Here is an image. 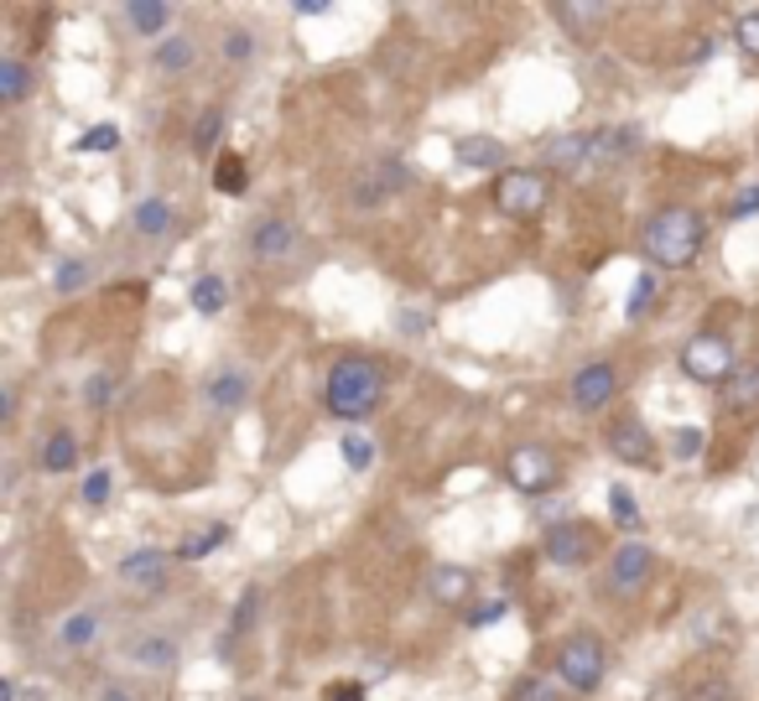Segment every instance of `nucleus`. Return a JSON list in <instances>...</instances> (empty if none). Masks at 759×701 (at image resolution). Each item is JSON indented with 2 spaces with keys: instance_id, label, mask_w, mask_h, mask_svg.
<instances>
[{
  "instance_id": "nucleus-3",
  "label": "nucleus",
  "mask_w": 759,
  "mask_h": 701,
  "mask_svg": "<svg viewBox=\"0 0 759 701\" xmlns=\"http://www.w3.org/2000/svg\"><path fill=\"white\" fill-rule=\"evenodd\" d=\"M609 676V650L599 634H572L562 639V650H557V681L572 686V691H599Z\"/></svg>"
},
{
  "instance_id": "nucleus-21",
  "label": "nucleus",
  "mask_w": 759,
  "mask_h": 701,
  "mask_svg": "<svg viewBox=\"0 0 759 701\" xmlns=\"http://www.w3.org/2000/svg\"><path fill=\"white\" fill-rule=\"evenodd\" d=\"M131 223H136V234H146V240H162V234L177 223V213H173V203H167V198H141L136 219H131Z\"/></svg>"
},
{
  "instance_id": "nucleus-18",
  "label": "nucleus",
  "mask_w": 759,
  "mask_h": 701,
  "mask_svg": "<svg viewBox=\"0 0 759 701\" xmlns=\"http://www.w3.org/2000/svg\"><path fill=\"white\" fill-rule=\"evenodd\" d=\"M640 140L635 125H614V130H593V171H604V167H620L624 151Z\"/></svg>"
},
{
  "instance_id": "nucleus-50",
  "label": "nucleus",
  "mask_w": 759,
  "mask_h": 701,
  "mask_svg": "<svg viewBox=\"0 0 759 701\" xmlns=\"http://www.w3.org/2000/svg\"><path fill=\"white\" fill-rule=\"evenodd\" d=\"M104 701H136V697H131V691H121V686H110V691H104Z\"/></svg>"
},
{
  "instance_id": "nucleus-47",
  "label": "nucleus",
  "mask_w": 759,
  "mask_h": 701,
  "mask_svg": "<svg viewBox=\"0 0 759 701\" xmlns=\"http://www.w3.org/2000/svg\"><path fill=\"white\" fill-rule=\"evenodd\" d=\"M323 701H364V686L360 681H339L323 691Z\"/></svg>"
},
{
  "instance_id": "nucleus-29",
  "label": "nucleus",
  "mask_w": 759,
  "mask_h": 701,
  "mask_svg": "<svg viewBox=\"0 0 759 701\" xmlns=\"http://www.w3.org/2000/svg\"><path fill=\"white\" fill-rule=\"evenodd\" d=\"M219 136H225V109H204L198 125H193V151L208 156L214 146H219Z\"/></svg>"
},
{
  "instance_id": "nucleus-44",
  "label": "nucleus",
  "mask_w": 759,
  "mask_h": 701,
  "mask_svg": "<svg viewBox=\"0 0 759 701\" xmlns=\"http://www.w3.org/2000/svg\"><path fill=\"white\" fill-rule=\"evenodd\" d=\"M250 52H256V42H250V32H229V36H225V57H229V63H245Z\"/></svg>"
},
{
  "instance_id": "nucleus-31",
  "label": "nucleus",
  "mask_w": 759,
  "mask_h": 701,
  "mask_svg": "<svg viewBox=\"0 0 759 701\" xmlns=\"http://www.w3.org/2000/svg\"><path fill=\"white\" fill-rule=\"evenodd\" d=\"M193 63V42L188 36H167L162 48H156V69H167V73H183Z\"/></svg>"
},
{
  "instance_id": "nucleus-8",
  "label": "nucleus",
  "mask_w": 759,
  "mask_h": 701,
  "mask_svg": "<svg viewBox=\"0 0 759 701\" xmlns=\"http://www.w3.org/2000/svg\"><path fill=\"white\" fill-rule=\"evenodd\" d=\"M541 551H547V562L557 566H583L593 551H599V531L588 525V520H568V525H552V531L541 535Z\"/></svg>"
},
{
  "instance_id": "nucleus-37",
  "label": "nucleus",
  "mask_w": 759,
  "mask_h": 701,
  "mask_svg": "<svg viewBox=\"0 0 759 701\" xmlns=\"http://www.w3.org/2000/svg\"><path fill=\"white\" fill-rule=\"evenodd\" d=\"M121 146V136H115V125H94L89 136L73 140V151H115Z\"/></svg>"
},
{
  "instance_id": "nucleus-22",
  "label": "nucleus",
  "mask_w": 759,
  "mask_h": 701,
  "mask_svg": "<svg viewBox=\"0 0 759 701\" xmlns=\"http://www.w3.org/2000/svg\"><path fill=\"white\" fill-rule=\"evenodd\" d=\"M37 462H42V473H69V468H79V437H73V431H52L48 447L37 452Z\"/></svg>"
},
{
  "instance_id": "nucleus-46",
  "label": "nucleus",
  "mask_w": 759,
  "mask_h": 701,
  "mask_svg": "<svg viewBox=\"0 0 759 701\" xmlns=\"http://www.w3.org/2000/svg\"><path fill=\"white\" fill-rule=\"evenodd\" d=\"M401 333L422 338V333H427V312H422V307H401Z\"/></svg>"
},
{
  "instance_id": "nucleus-38",
  "label": "nucleus",
  "mask_w": 759,
  "mask_h": 701,
  "mask_svg": "<svg viewBox=\"0 0 759 701\" xmlns=\"http://www.w3.org/2000/svg\"><path fill=\"white\" fill-rule=\"evenodd\" d=\"M339 452H344V462L354 468V473H364V468L375 462V442H364V437H344V447H339Z\"/></svg>"
},
{
  "instance_id": "nucleus-7",
  "label": "nucleus",
  "mask_w": 759,
  "mask_h": 701,
  "mask_svg": "<svg viewBox=\"0 0 759 701\" xmlns=\"http://www.w3.org/2000/svg\"><path fill=\"white\" fill-rule=\"evenodd\" d=\"M656 577V556L651 546H640V541H624L614 551V562H609V593H620V598H640L645 587Z\"/></svg>"
},
{
  "instance_id": "nucleus-36",
  "label": "nucleus",
  "mask_w": 759,
  "mask_h": 701,
  "mask_svg": "<svg viewBox=\"0 0 759 701\" xmlns=\"http://www.w3.org/2000/svg\"><path fill=\"white\" fill-rule=\"evenodd\" d=\"M500 618H510V603L489 598V603H479V608H468V629H489V624H500Z\"/></svg>"
},
{
  "instance_id": "nucleus-42",
  "label": "nucleus",
  "mask_w": 759,
  "mask_h": 701,
  "mask_svg": "<svg viewBox=\"0 0 759 701\" xmlns=\"http://www.w3.org/2000/svg\"><path fill=\"white\" fill-rule=\"evenodd\" d=\"M84 281H89V265H84V260H69V265L58 271V291H79Z\"/></svg>"
},
{
  "instance_id": "nucleus-20",
  "label": "nucleus",
  "mask_w": 759,
  "mask_h": 701,
  "mask_svg": "<svg viewBox=\"0 0 759 701\" xmlns=\"http://www.w3.org/2000/svg\"><path fill=\"white\" fill-rule=\"evenodd\" d=\"M453 156H458L464 167H474V171H489V167H500L505 161V146L495 136H464L458 146H453Z\"/></svg>"
},
{
  "instance_id": "nucleus-14",
  "label": "nucleus",
  "mask_w": 759,
  "mask_h": 701,
  "mask_svg": "<svg viewBox=\"0 0 759 701\" xmlns=\"http://www.w3.org/2000/svg\"><path fill=\"white\" fill-rule=\"evenodd\" d=\"M724 411L734 416V421L759 416V364H739V369H734V379L724 385Z\"/></svg>"
},
{
  "instance_id": "nucleus-6",
  "label": "nucleus",
  "mask_w": 759,
  "mask_h": 701,
  "mask_svg": "<svg viewBox=\"0 0 759 701\" xmlns=\"http://www.w3.org/2000/svg\"><path fill=\"white\" fill-rule=\"evenodd\" d=\"M412 188V167L401 161V156H385V161H370V167L354 177V208H380L385 198H396V192Z\"/></svg>"
},
{
  "instance_id": "nucleus-39",
  "label": "nucleus",
  "mask_w": 759,
  "mask_h": 701,
  "mask_svg": "<svg viewBox=\"0 0 759 701\" xmlns=\"http://www.w3.org/2000/svg\"><path fill=\"white\" fill-rule=\"evenodd\" d=\"M651 296H656V275H640L635 291H630V302H624V317H640V312L651 307Z\"/></svg>"
},
{
  "instance_id": "nucleus-32",
  "label": "nucleus",
  "mask_w": 759,
  "mask_h": 701,
  "mask_svg": "<svg viewBox=\"0 0 759 701\" xmlns=\"http://www.w3.org/2000/svg\"><path fill=\"white\" fill-rule=\"evenodd\" d=\"M609 514H614V525H624V531H635L640 525V504H635V494H630L624 483L609 489Z\"/></svg>"
},
{
  "instance_id": "nucleus-34",
  "label": "nucleus",
  "mask_w": 759,
  "mask_h": 701,
  "mask_svg": "<svg viewBox=\"0 0 759 701\" xmlns=\"http://www.w3.org/2000/svg\"><path fill=\"white\" fill-rule=\"evenodd\" d=\"M256 608H260V593H256V587H245L240 603H235V618H229V639H240V634L256 624ZM229 639H225V645H229Z\"/></svg>"
},
{
  "instance_id": "nucleus-10",
  "label": "nucleus",
  "mask_w": 759,
  "mask_h": 701,
  "mask_svg": "<svg viewBox=\"0 0 759 701\" xmlns=\"http://www.w3.org/2000/svg\"><path fill=\"white\" fill-rule=\"evenodd\" d=\"M609 452L620 462H635V468H651L656 462V442H651V431L640 416H614L609 421Z\"/></svg>"
},
{
  "instance_id": "nucleus-25",
  "label": "nucleus",
  "mask_w": 759,
  "mask_h": 701,
  "mask_svg": "<svg viewBox=\"0 0 759 701\" xmlns=\"http://www.w3.org/2000/svg\"><path fill=\"white\" fill-rule=\"evenodd\" d=\"M245 182H250V161L235 151L219 156V167H214V188L219 192H245Z\"/></svg>"
},
{
  "instance_id": "nucleus-4",
  "label": "nucleus",
  "mask_w": 759,
  "mask_h": 701,
  "mask_svg": "<svg viewBox=\"0 0 759 701\" xmlns=\"http://www.w3.org/2000/svg\"><path fill=\"white\" fill-rule=\"evenodd\" d=\"M682 369H687V379H697V385H718V390H724L739 364H734V348H728L724 333H697V338L682 343Z\"/></svg>"
},
{
  "instance_id": "nucleus-13",
  "label": "nucleus",
  "mask_w": 759,
  "mask_h": 701,
  "mask_svg": "<svg viewBox=\"0 0 759 701\" xmlns=\"http://www.w3.org/2000/svg\"><path fill=\"white\" fill-rule=\"evenodd\" d=\"M541 167L547 171H593V130H572V136H557L547 140V151H541Z\"/></svg>"
},
{
  "instance_id": "nucleus-24",
  "label": "nucleus",
  "mask_w": 759,
  "mask_h": 701,
  "mask_svg": "<svg viewBox=\"0 0 759 701\" xmlns=\"http://www.w3.org/2000/svg\"><path fill=\"white\" fill-rule=\"evenodd\" d=\"M27 94H32V69L17 63V57H6L0 63V104H21Z\"/></svg>"
},
{
  "instance_id": "nucleus-40",
  "label": "nucleus",
  "mask_w": 759,
  "mask_h": 701,
  "mask_svg": "<svg viewBox=\"0 0 759 701\" xmlns=\"http://www.w3.org/2000/svg\"><path fill=\"white\" fill-rule=\"evenodd\" d=\"M734 36H739V48L749 52V57H759V11L755 17H744L739 27H734Z\"/></svg>"
},
{
  "instance_id": "nucleus-51",
  "label": "nucleus",
  "mask_w": 759,
  "mask_h": 701,
  "mask_svg": "<svg viewBox=\"0 0 759 701\" xmlns=\"http://www.w3.org/2000/svg\"><path fill=\"white\" fill-rule=\"evenodd\" d=\"M0 701H17V681H0Z\"/></svg>"
},
{
  "instance_id": "nucleus-33",
  "label": "nucleus",
  "mask_w": 759,
  "mask_h": 701,
  "mask_svg": "<svg viewBox=\"0 0 759 701\" xmlns=\"http://www.w3.org/2000/svg\"><path fill=\"white\" fill-rule=\"evenodd\" d=\"M687 701H739V686L728 681V676H703L687 691Z\"/></svg>"
},
{
  "instance_id": "nucleus-48",
  "label": "nucleus",
  "mask_w": 759,
  "mask_h": 701,
  "mask_svg": "<svg viewBox=\"0 0 759 701\" xmlns=\"http://www.w3.org/2000/svg\"><path fill=\"white\" fill-rule=\"evenodd\" d=\"M84 395H89V406H104V400H110V379H104V375H100V379H89V390H84Z\"/></svg>"
},
{
  "instance_id": "nucleus-15",
  "label": "nucleus",
  "mask_w": 759,
  "mask_h": 701,
  "mask_svg": "<svg viewBox=\"0 0 759 701\" xmlns=\"http://www.w3.org/2000/svg\"><path fill=\"white\" fill-rule=\"evenodd\" d=\"M167 572H173V556L167 551H156V546H146V551H131L121 562V577L131 582V587H167Z\"/></svg>"
},
{
  "instance_id": "nucleus-27",
  "label": "nucleus",
  "mask_w": 759,
  "mask_h": 701,
  "mask_svg": "<svg viewBox=\"0 0 759 701\" xmlns=\"http://www.w3.org/2000/svg\"><path fill=\"white\" fill-rule=\"evenodd\" d=\"M225 281L219 275H198L193 281V312H204V317H214V312H225Z\"/></svg>"
},
{
  "instance_id": "nucleus-11",
  "label": "nucleus",
  "mask_w": 759,
  "mask_h": 701,
  "mask_svg": "<svg viewBox=\"0 0 759 701\" xmlns=\"http://www.w3.org/2000/svg\"><path fill=\"white\" fill-rule=\"evenodd\" d=\"M297 250V223L287 219H260L250 229V260L256 265H281V260H292Z\"/></svg>"
},
{
  "instance_id": "nucleus-17",
  "label": "nucleus",
  "mask_w": 759,
  "mask_h": 701,
  "mask_svg": "<svg viewBox=\"0 0 759 701\" xmlns=\"http://www.w3.org/2000/svg\"><path fill=\"white\" fill-rule=\"evenodd\" d=\"M552 17L568 27V36H578V42H583V36L599 32L614 11H609V6H593V0H583V6H578V0H562V6H552Z\"/></svg>"
},
{
  "instance_id": "nucleus-45",
  "label": "nucleus",
  "mask_w": 759,
  "mask_h": 701,
  "mask_svg": "<svg viewBox=\"0 0 759 701\" xmlns=\"http://www.w3.org/2000/svg\"><path fill=\"white\" fill-rule=\"evenodd\" d=\"M672 447H676V458H697V452H703V431L682 427V431L672 437Z\"/></svg>"
},
{
  "instance_id": "nucleus-41",
  "label": "nucleus",
  "mask_w": 759,
  "mask_h": 701,
  "mask_svg": "<svg viewBox=\"0 0 759 701\" xmlns=\"http://www.w3.org/2000/svg\"><path fill=\"white\" fill-rule=\"evenodd\" d=\"M104 499H110V473L94 468V473L84 479V504H104Z\"/></svg>"
},
{
  "instance_id": "nucleus-49",
  "label": "nucleus",
  "mask_w": 759,
  "mask_h": 701,
  "mask_svg": "<svg viewBox=\"0 0 759 701\" xmlns=\"http://www.w3.org/2000/svg\"><path fill=\"white\" fill-rule=\"evenodd\" d=\"M333 6L329 0H302V6H297V17H329Z\"/></svg>"
},
{
  "instance_id": "nucleus-30",
  "label": "nucleus",
  "mask_w": 759,
  "mask_h": 701,
  "mask_svg": "<svg viewBox=\"0 0 759 701\" xmlns=\"http://www.w3.org/2000/svg\"><path fill=\"white\" fill-rule=\"evenodd\" d=\"M510 701H562V686H557L552 676H520Z\"/></svg>"
},
{
  "instance_id": "nucleus-23",
  "label": "nucleus",
  "mask_w": 759,
  "mask_h": 701,
  "mask_svg": "<svg viewBox=\"0 0 759 701\" xmlns=\"http://www.w3.org/2000/svg\"><path fill=\"white\" fill-rule=\"evenodd\" d=\"M125 21H131L141 36H162L167 27H173V6H156V0H131V6H125Z\"/></svg>"
},
{
  "instance_id": "nucleus-1",
  "label": "nucleus",
  "mask_w": 759,
  "mask_h": 701,
  "mask_svg": "<svg viewBox=\"0 0 759 701\" xmlns=\"http://www.w3.org/2000/svg\"><path fill=\"white\" fill-rule=\"evenodd\" d=\"M380 400H385V364L380 359L349 354V359H339L329 369V379H323V406H329V416H339V421L375 416Z\"/></svg>"
},
{
  "instance_id": "nucleus-9",
  "label": "nucleus",
  "mask_w": 759,
  "mask_h": 701,
  "mask_svg": "<svg viewBox=\"0 0 759 701\" xmlns=\"http://www.w3.org/2000/svg\"><path fill=\"white\" fill-rule=\"evenodd\" d=\"M505 479L516 483L520 494H547L557 483V458L547 447H516V452L505 458Z\"/></svg>"
},
{
  "instance_id": "nucleus-12",
  "label": "nucleus",
  "mask_w": 759,
  "mask_h": 701,
  "mask_svg": "<svg viewBox=\"0 0 759 701\" xmlns=\"http://www.w3.org/2000/svg\"><path fill=\"white\" fill-rule=\"evenodd\" d=\"M614 385H620L614 364H588V369L572 375V406L578 411H604L609 400H614Z\"/></svg>"
},
{
  "instance_id": "nucleus-26",
  "label": "nucleus",
  "mask_w": 759,
  "mask_h": 701,
  "mask_svg": "<svg viewBox=\"0 0 759 701\" xmlns=\"http://www.w3.org/2000/svg\"><path fill=\"white\" fill-rule=\"evenodd\" d=\"M131 660H141L146 670H167V666H177V645L156 634V639H141L136 650H131Z\"/></svg>"
},
{
  "instance_id": "nucleus-5",
  "label": "nucleus",
  "mask_w": 759,
  "mask_h": 701,
  "mask_svg": "<svg viewBox=\"0 0 759 701\" xmlns=\"http://www.w3.org/2000/svg\"><path fill=\"white\" fill-rule=\"evenodd\" d=\"M495 203H500V213H510V219H536L541 208L552 203V182H547V171L510 167V171H500V182H495Z\"/></svg>"
},
{
  "instance_id": "nucleus-19",
  "label": "nucleus",
  "mask_w": 759,
  "mask_h": 701,
  "mask_svg": "<svg viewBox=\"0 0 759 701\" xmlns=\"http://www.w3.org/2000/svg\"><path fill=\"white\" fill-rule=\"evenodd\" d=\"M245 395H250V379L240 369H219V375L208 379V406L214 411H240Z\"/></svg>"
},
{
  "instance_id": "nucleus-16",
  "label": "nucleus",
  "mask_w": 759,
  "mask_h": 701,
  "mask_svg": "<svg viewBox=\"0 0 759 701\" xmlns=\"http://www.w3.org/2000/svg\"><path fill=\"white\" fill-rule=\"evenodd\" d=\"M427 593L443 603V608H464V603L474 598V572H468V566H437L427 577Z\"/></svg>"
},
{
  "instance_id": "nucleus-28",
  "label": "nucleus",
  "mask_w": 759,
  "mask_h": 701,
  "mask_svg": "<svg viewBox=\"0 0 759 701\" xmlns=\"http://www.w3.org/2000/svg\"><path fill=\"white\" fill-rule=\"evenodd\" d=\"M225 541H229V525H208V531H198L193 541L177 546V562H198V556H208V551H219Z\"/></svg>"
},
{
  "instance_id": "nucleus-43",
  "label": "nucleus",
  "mask_w": 759,
  "mask_h": 701,
  "mask_svg": "<svg viewBox=\"0 0 759 701\" xmlns=\"http://www.w3.org/2000/svg\"><path fill=\"white\" fill-rule=\"evenodd\" d=\"M759 213V188H744L734 203H728V219H755Z\"/></svg>"
},
{
  "instance_id": "nucleus-35",
  "label": "nucleus",
  "mask_w": 759,
  "mask_h": 701,
  "mask_svg": "<svg viewBox=\"0 0 759 701\" xmlns=\"http://www.w3.org/2000/svg\"><path fill=\"white\" fill-rule=\"evenodd\" d=\"M94 634H100V618H94V614H73L69 624H63V645H69V650H79V645H89Z\"/></svg>"
},
{
  "instance_id": "nucleus-2",
  "label": "nucleus",
  "mask_w": 759,
  "mask_h": 701,
  "mask_svg": "<svg viewBox=\"0 0 759 701\" xmlns=\"http://www.w3.org/2000/svg\"><path fill=\"white\" fill-rule=\"evenodd\" d=\"M708 244V223L697 208H661L656 219L640 229V250L651 265H666V271H682L692 260L703 255Z\"/></svg>"
}]
</instances>
